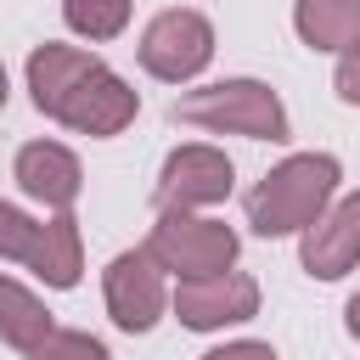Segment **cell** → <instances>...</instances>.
Instances as JSON below:
<instances>
[{
  "mask_svg": "<svg viewBox=\"0 0 360 360\" xmlns=\"http://www.w3.org/2000/svg\"><path fill=\"white\" fill-rule=\"evenodd\" d=\"M338 191V158L332 152H292L248 191V225L259 236H292L309 231Z\"/></svg>",
  "mask_w": 360,
  "mask_h": 360,
  "instance_id": "obj_1",
  "label": "cell"
},
{
  "mask_svg": "<svg viewBox=\"0 0 360 360\" xmlns=\"http://www.w3.org/2000/svg\"><path fill=\"white\" fill-rule=\"evenodd\" d=\"M174 118L202 124L214 135H248V141H287V107L259 79H219L202 90H186L174 101Z\"/></svg>",
  "mask_w": 360,
  "mask_h": 360,
  "instance_id": "obj_2",
  "label": "cell"
},
{
  "mask_svg": "<svg viewBox=\"0 0 360 360\" xmlns=\"http://www.w3.org/2000/svg\"><path fill=\"white\" fill-rule=\"evenodd\" d=\"M146 253L158 259L163 276L174 281H202V276H225L231 259H236V231L225 219H208V214H163L146 236Z\"/></svg>",
  "mask_w": 360,
  "mask_h": 360,
  "instance_id": "obj_3",
  "label": "cell"
},
{
  "mask_svg": "<svg viewBox=\"0 0 360 360\" xmlns=\"http://www.w3.org/2000/svg\"><path fill=\"white\" fill-rule=\"evenodd\" d=\"M214 56V28L202 11L191 6H174V11H158L141 34V68L152 79H169V84H186L208 68Z\"/></svg>",
  "mask_w": 360,
  "mask_h": 360,
  "instance_id": "obj_4",
  "label": "cell"
},
{
  "mask_svg": "<svg viewBox=\"0 0 360 360\" xmlns=\"http://www.w3.org/2000/svg\"><path fill=\"white\" fill-rule=\"evenodd\" d=\"M169 309H174L180 326H191V332H219V326H236V321H253V315H259V281L242 276V270L202 276V281H180V287L169 292Z\"/></svg>",
  "mask_w": 360,
  "mask_h": 360,
  "instance_id": "obj_5",
  "label": "cell"
},
{
  "mask_svg": "<svg viewBox=\"0 0 360 360\" xmlns=\"http://www.w3.org/2000/svg\"><path fill=\"white\" fill-rule=\"evenodd\" d=\"M231 197V158L219 146H180L163 158L158 174V208L169 214H191V208H214Z\"/></svg>",
  "mask_w": 360,
  "mask_h": 360,
  "instance_id": "obj_6",
  "label": "cell"
},
{
  "mask_svg": "<svg viewBox=\"0 0 360 360\" xmlns=\"http://www.w3.org/2000/svg\"><path fill=\"white\" fill-rule=\"evenodd\" d=\"M169 309V287H163V270L146 248H129L107 264V315L124 326V332H152Z\"/></svg>",
  "mask_w": 360,
  "mask_h": 360,
  "instance_id": "obj_7",
  "label": "cell"
},
{
  "mask_svg": "<svg viewBox=\"0 0 360 360\" xmlns=\"http://www.w3.org/2000/svg\"><path fill=\"white\" fill-rule=\"evenodd\" d=\"M304 270L321 276V281H338L360 264V191L354 197H338L309 231H304V248H298Z\"/></svg>",
  "mask_w": 360,
  "mask_h": 360,
  "instance_id": "obj_8",
  "label": "cell"
},
{
  "mask_svg": "<svg viewBox=\"0 0 360 360\" xmlns=\"http://www.w3.org/2000/svg\"><path fill=\"white\" fill-rule=\"evenodd\" d=\"M135 90L101 62L68 101H62V112H56V124H68V129H79V135H118L129 118H135Z\"/></svg>",
  "mask_w": 360,
  "mask_h": 360,
  "instance_id": "obj_9",
  "label": "cell"
},
{
  "mask_svg": "<svg viewBox=\"0 0 360 360\" xmlns=\"http://www.w3.org/2000/svg\"><path fill=\"white\" fill-rule=\"evenodd\" d=\"M17 186H22L34 202H45L51 214H68V208L79 202L84 174H79V158H73L62 141H28V146L17 152Z\"/></svg>",
  "mask_w": 360,
  "mask_h": 360,
  "instance_id": "obj_10",
  "label": "cell"
},
{
  "mask_svg": "<svg viewBox=\"0 0 360 360\" xmlns=\"http://www.w3.org/2000/svg\"><path fill=\"white\" fill-rule=\"evenodd\" d=\"M96 68H101V56L79 51V45H56V39H45V45L28 56V96H34V107H39L45 118H56L62 101H68Z\"/></svg>",
  "mask_w": 360,
  "mask_h": 360,
  "instance_id": "obj_11",
  "label": "cell"
},
{
  "mask_svg": "<svg viewBox=\"0 0 360 360\" xmlns=\"http://www.w3.org/2000/svg\"><path fill=\"white\" fill-rule=\"evenodd\" d=\"M28 270L45 281V287H73L79 270H84V248H79V219L73 214H51L39 225V242L28 253Z\"/></svg>",
  "mask_w": 360,
  "mask_h": 360,
  "instance_id": "obj_12",
  "label": "cell"
},
{
  "mask_svg": "<svg viewBox=\"0 0 360 360\" xmlns=\"http://www.w3.org/2000/svg\"><path fill=\"white\" fill-rule=\"evenodd\" d=\"M292 22L309 51H349L360 39V0H298Z\"/></svg>",
  "mask_w": 360,
  "mask_h": 360,
  "instance_id": "obj_13",
  "label": "cell"
},
{
  "mask_svg": "<svg viewBox=\"0 0 360 360\" xmlns=\"http://www.w3.org/2000/svg\"><path fill=\"white\" fill-rule=\"evenodd\" d=\"M51 326H56V321H51V309H45L28 287H17L11 276H0V338H6L11 349H22V354H28Z\"/></svg>",
  "mask_w": 360,
  "mask_h": 360,
  "instance_id": "obj_14",
  "label": "cell"
},
{
  "mask_svg": "<svg viewBox=\"0 0 360 360\" xmlns=\"http://www.w3.org/2000/svg\"><path fill=\"white\" fill-rule=\"evenodd\" d=\"M62 17L79 39H112L129 22V0H62Z\"/></svg>",
  "mask_w": 360,
  "mask_h": 360,
  "instance_id": "obj_15",
  "label": "cell"
},
{
  "mask_svg": "<svg viewBox=\"0 0 360 360\" xmlns=\"http://www.w3.org/2000/svg\"><path fill=\"white\" fill-rule=\"evenodd\" d=\"M28 360H112V354H107V343H101V338H90V332L51 326V332L28 349Z\"/></svg>",
  "mask_w": 360,
  "mask_h": 360,
  "instance_id": "obj_16",
  "label": "cell"
},
{
  "mask_svg": "<svg viewBox=\"0 0 360 360\" xmlns=\"http://www.w3.org/2000/svg\"><path fill=\"white\" fill-rule=\"evenodd\" d=\"M34 242H39V219H28L22 208L0 202V259H17V264H28Z\"/></svg>",
  "mask_w": 360,
  "mask_h": 360,
  "instance_id": "obj_17",
  "label": "cell"
},
{
  "mask_svg": "<svg viewBox=\"0 0 360 360\" xmlns=\"http://www.w3.org/2000/svg\"><path fill=\"white\" fill-rule=\"evenodd\" d=\"M338 96L349 101V107H360V39L343 51V62H338Z\"/></svg>",
  "mask_w": 360,
  "mask_h": 360,
  "instance_id": "obj_18",
  "label": "cell"
},
{
  "mask_svg": "<svg viewBox=\"0 0 360 360\" xmlns=\"http://www.w3.org/2000/svg\"><path fill=\"white\" fill-rule=\"evenodd\" d=\"M202 360H276V349H270V343L242 338V343H219V349H208Z\"/></svg>",
  "mask_w": 360,
  "mask_h": 360,
  "instance_id": "obj_19",
  "label": "cell"
},
{
  "mask_svg": "<svg viewBox=\"0 0 360 360\" xmlns=\"http://www.w3.org/2000/svg\"><path fill=\"white\" fill-rule=\"evenodd\" d=\"M343 315H349V332H354V338H360V292H354V298H349V309H343Z\"/></svg>",
  "mask_w": 360,
  "mask_h": 360,
  "instance_id": "obj_20",
  "label": "cell"
},
{
  "mask_svg": "<svg viewBox=\"0 0 360 360\" xmlns=\"http://www.w3.org/2000/svg\"><path fill=\"white\" fill-rule=\"evenodd\" d=\"M0 107H6V68H0Z\"/></svg>",
  "mask_w": 360,
  "mask_h": 360,
  "instance_id": "obj_21",
  "label": "cell"
}]
</instances>
